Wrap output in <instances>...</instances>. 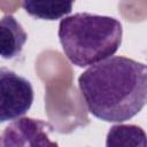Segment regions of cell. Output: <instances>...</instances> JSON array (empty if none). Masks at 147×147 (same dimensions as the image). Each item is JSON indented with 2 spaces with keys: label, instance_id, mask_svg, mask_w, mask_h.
Returning <instances> with one entry per match:
<instances>
[{
  "label": "cell",
  "instance_id": "cell-1",
  "mask_svg": "<svg viewBox=\"0 0 147 147\" xmlns=\"http://www.w3.org/2000/svg\"><path fill=\"white\" fill-rule=\"evenodd\" d=\"M78 87L94 117L125 122L146 105V65L125 56H110L87 68L78 77Z\"/></svg>",
  "mask_w": 147,
  "mask_h": 147
},
{
  "label": "cell",
  "instance_id": "cell-2",
  "mask_svg": "<svg viewBox=\"0 0 147 147\" xmlns=\"http://www.w3.org/2000/svg\"><path fill=\"white\" fill-rule=\"evenodd\" d=\"M57 34L67 59L72 64L85 68L118 51L123 28L111 16L76 13L60 21Z\"/></svg>",
  "mask_w": 147,
  "mask_h": 147
},
{
  "label": "cell",
  "instance_id": "cell-3",
  "mask_svg": "<svg viewBox=\"0 0 147 147\" xmlns=\"http://www.w3.org/2000/svg\"><path fill=\"white\" fill-rule=\"evenodd\" d=\"M33 87L25 77L0 67V123L24 116L32 106Z\"/></svg>",
  "mask_w": 147,
  "mask_h": 147
},
{
  "label": "cell",
  "instance_id": "cell-4",
  "mask_svg": "<svg viewBox=\"0 0 147 147\" xmlns=\"http://www.w3.org/2000/svg\"><path fill=\"white\" fill-rule=\"evenodd\" d=\"M53 126L41 119L18 117L0 134V146H57L49 139Z\"/></svg>",
  "mask_w": 147,
  "mask_h": 147
},
{
  "label": "cell",
  "instance_id": "cell-5",
  "mask_svg": "<svg viewBox=\"0 0 147 147\" xmlns=\"http://www.w3.org/2000/svg\"><path fill=\"white\" fill-rule=\"evenodd\" d=\"M26 40L28 33L11 14L0 18V56L2 59L10 60L18 56Z\"/></svg>",
  "mask_w": 147,
  "mask_h": 147
},
{
  "label": "cell",
  "instance_id": "cell-6",
  "mask_svg": "<svg viewBox=\"0 0 147 147\" xmlns=\"http://www.w3.org/2000/svg\"><path fill=\"white\" fill-rule=\"evenodd\" d=\"M75 0H22L23 9L32 17L56 21L71 13Z\"/></svg>",
  "mask_w": 147,
  "mask_h": 147
},
{
  "label": "cell",
  "instance_id": "cell-7",
  "mask_svg": "<svg viewBox=\"0 0 147 147\" xmlns=\"http://www.w3.org/2000/svg\"><path fill=\"white\" fill-rule=\"evenodd\" d=\"M106 146H141L146 147L145 131L133 124H116L106 137Z\"/></svg>",
  "mask_w": 147,
  "mask_h": 147
}]
</instances>
